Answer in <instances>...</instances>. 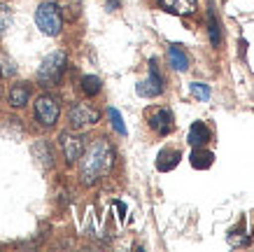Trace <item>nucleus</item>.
Instances as JSON below:
<instances>
[{
    "instance_id": "obj_22",
    "label": "nucleus",
    "mask_w": 254,
    "mask_h": 252,
    "mask_svg": "<svg viewBox=\"0 0 254 252\" xmlns=\"http://www.w3.org/2000/svg\"><path fill=\"white\" fill-rule=\"evenodd\" d=\"M189 89H191V93H193V96H196L198 100H208V98H210V86H208V84L193 82Z\"/></svg>"
},
{
    "instance_id": "obj_21",
    "label": "nucleus",
    "mask_w": 254,
    "mask_h": 252,
    "mask_svg": "<svg viewBox=\"0 0 254 252\" xmlns=\"http://www.w3.org/2000/svg\"><path fill=\"white\" fill-rule=\"evenodd\" d=\"M9 26H12V9L5 2H0V38L7 33Z\"/></svg>"
},
{
    "instance_id": "obj_23",
    "label": "nucleus",
    "mask_w": 254,
    "mask_h": 252,
    "mask_svg": "<svg viewBox=\"0 0 254 252\" xmlns=\"http://www.w3.org/2000/svg\"><path fill=\"white\" fill-rule=\"evenodd\" d=\"M115 206H117V210H119V217L124 220V217H126V206H124L122 201H115Z\"/></svg>"
},
{
    "instance_id": "obj_15",
    "label": "nucleus",
    "mask_w": 254,
    "mask_h": 252,
    "mask_svg": "<svg viewBox=\"0 0 254 252\" xmlns=\"http://www.w3.org/2000/svg\"><path fill=\"white\" fill-rule=\"evenodd\" d=\"M215 164V154L210 152V150H203V147H193L191 152V166L198 168V170H205Z\"/></svg>"
},
{
    "instance_id": "obj_12",
    "label": "nucleus",
    "mask_w": 254,
    "mask_h": 252,
    "mask_svg": "<svg viewBox=\"0 0 254 252\" xmlns=\"http://www.w3.org/2000/svg\"><path fill=\"white\" fill-rule=\"evenodd\" d=\"M180 159H182L180 150H170V147H166V150H161L159 157H156V168H159L161 173H168V170H173V168L180 164Z\"/></svg>"
},
{
    "instance_id": "obj_4",
    "label": "nucleus",
    "mask_w": 254,
    "mask_h": 252,
    "mask_svg": "<svg viewBox=\"0 0 254 252\" xmlns=\"http://www.w3.org/2000/svg\"><path fill=\"white\" fill-rule=\"evenodd\" d=\"M61 115V100L52 96V93H42L35 100V119L42 126H54Z\"/></svg>"
},
{
    "instance_id": "obj_6",
    "label": "nucleus",
    "mask_w": 254,
    "mask_h": 252,
    "mask_svg": "<svg viewBox=\"0 0 254 252\" xmlns=\"http://www.w3.org/2000/svg\"><path fill=\"white\" fill-rule=\"evenodd\" d=\"M68 119L72 129H86V126L98 124L100 115H98V110H93L86 103H72V107H70V112H68Z\"/></svg>"
},
{
    "instance_id": "obj_5",
    "label": "nucleus",
    "mask_w": 254,
    "mask_h": 252,
    "mask_svg": "<svg viewBox=\"0 0 254 252\" xmlns=\"http://www.w3.org/2000/svg\"><path fill=\"white\" fill-rule=\"evenodd\" d=\"M135 91L142 98H156V96L163 93V80H161V73H159V66H156V59H149V77L138 82Z\"/></svg>"
},
{
    "instance_id": "obj_2",
    "label": "nucleus",
    "mask_w": 254,
    "mask_h": 252,
    "mask_svg": "<svg viewBox=\"0 0 254 252\" xmlns=\"http://www.w3.org/2000/svg\"><path fill=\"white\" fill-rule=\"evenodd\" d=\"M65 66H68V56H65V52L56 49V52L47 54L45 61L40 63V68H38V84L40 86H45V89L56 86V84L61 82L63 73H65Z\"/></svg>"
},
{
    "instance_id": "obj_20",
    "label": "nucleus",
    "mask_w": 254,
    "mask_h": 252,
    "mask_svg": "<svg viewBox=\"0 0 254 252\" xmlns=\"http://www.w3.org/2000/svg\"><path fill=\"white\" fill-rule=\"evenodd\" d=\"M108 117H110V124H112V129H115L119 136H126V124H124L122 115H119V110L110 107V110H108Z\"/></svg>"
},
{
    "instance_id": "obj_3",
    "label": "nucleus",
    "mask_w": 254,
    "mask_h": 252,
    "mask_svg": "<svg viewBox=\"0 0 254 252\" xmlns=\"http://www.w3.org/2000/svg\"><path fill=\"white\" fill-rule=\"evenodd\" d=\"M35 23H38V28L45 35L56 38L63 28V16L59 12V7H56V2H42V5H38V9H35Z\"/></svg>"
},
{
    "instance_id": "obj_17",
    "label": "nucleus",
    "mask_w": 254,
    "mask_h": 252,
    "mask_svg": "<svg viewBox=\"0 0 254 252\" xmlns=\"http://www.w3.org/2000/svg\"><path fill=\"white\" fill-rule=\"evenodd\" d=\"M208 33H210V42H212V47L222 45V31H219V21H217V14H215V9L212 7H210V12H208Z\"/></svg>"
},
{
    "instance_id": "obj_1",
    "label": "nucleus",
    "mask_w": 254,
    "mask_h": 252,
    "mask_svg": "<svg viewBox=\"0 0 254 252\" xmlns=\"http://www.w3.org/2000/svg\"><path fill=\"white\" fill-rule=\"evenodd\" d=\"M79 159H82V164H79L82 184L93 187L108 175L110 168L115 166V147L110 145L105 138H96L91 145L84 147V154Z\"/></svg>"
},
{
    "instance_id": "obj_11",
    "label": "nucleus",
    "mask_w": 254,
    "mask_h": 252,
    "mask_svg": "<svg viewBox=\"0 0 254 252\" xmlns=\"http://www.w3.org/2000/svg\"><path fill=\"white\" fill-rule=\"evenodd\" d=\"M7 100L12 107H23L31 100V86L26 82L12 84V86H9V93H7Z\"/></svg>"
},
{
    "instance_id": "obj_10",
    "label": "nucleus",
    "mask_w": 254,
    "mask_h": 252,
    "mask_svg": "<svg viewBox=\"0 0 254 252\" xmlns=\"http://www.w3.org/2000/svg\"><path fill=\"white\" fill-rule=\"evenodd\" d=\"M210 138H212V133H210V129L205 126L203 122H193L191 129H189V136H187V143L191 147H203L210 143Z\"/></svg>"
},
{
    "instance_id": "obj_7",
    "label": "nucleus",
    "mask_w": 254,
    "mask_h": 252,
    "mask_svg": "<svg viewBox=\"0 0 254 252\" xmlns=\"http://www.w3.org/2000/svg\"><path fill=\"white\" fill-rule=\"evenodd\" d=\"M147 122H149V129L156 131L159 136H168L175 131V117L168 107H154L149 115H147Z\"/></svg>"
},
{
    "instance_id": "obj_8",
    "label": "nucleus",
    "mask_w": 254,
    "mask_h": 252,
    "mask_svg": "<svg viewBox=\"0 0 254 252\" xmlns=\"http://www.w3.org/2000/svg\"><path fill=\"white\" fill-rule=\"evenodd\" d=\"M59 145H61V152H63V157H65V161H68V164H75V161H79V157L84 154L86 143L82 136L61 133V136H59Z\"/></svg>"
},
{
    "instance_id": "obj_19",
    "label": "nucleus",
    "mask_w": 254,
    "mask_h": 252,
    "mask_svg": "<svg viewBox=\"0 0 254 252\" xmlns=\"http://www.w3.org/2000/svg\"><path fill=\"white\" fill-rule=\"evenodd\" d=\"M14 75H16V63L9 59L7 54L0 52V77L9 80V77H14Z\"/></svg>"
},
{
    "instance_id": "obj_13",
    "label": "nucleus",
    "mask_w": 254,
    "mask_h": 252,
    "mask_svg": "<svg viewBox=\"0 0 254 252\" xmlns=\"http://www.w3.org/2000/svg\"><path fill=\"white\" fill-rule=\"evenodd\" d=\"M168 61L177 73L189 70V56H187V52L182 49V45H170L168 47Z\"/></svg>"
},
{
    "instance_id": "obj_9",
    "label": "nucleus",
    "mask_w": 254,
    "mask_h": 252,
    "mask_svg": "<svg viewBox=\"0 0 254 252\" xmlns=\"http://www.w3.org/2000/svg\"><path fill=\"white\" fill-rule=\"evenodd\" d=\"M159 5H161L166 12L170 14H177V16H191L196 14V0H159Z\"/></svg>"
},
{
    "instance_id": "obj_24",
    "label": "nucleus",
    "mask_w": 254,
    "mask_h": 252,
    "mask_svg": "<svg viewBox=\"0 0 254 252\" xmlns=\"http://www.w3.org/2000/svg\"><path fill=\"white\" fill-rule=\"evenodd\" d=\"M117 7H119V0H108V9H110V12H115Z\"/></svg>"
},
{
    "instance_id": "obj_18",
    "label": "nucleus",
    "mask_w": 254,
    "mask_h": 252,
    "mask_svg": "<svg viewBox=\"0 0 254 252\" xmlns=\"http://www.w3.org/2000/svg\"><path fill=\"white\" fill-rule=\"evenodd\" d=\"M100 89H103L100 77H96V75H84L82 77V91H84L86 96H98Z\"/></svg>"
},
{
    "instance_id": "obj_16",
    "label": "nucleus",
    "mask_w": 254,
    "mask_h": 252,
    "mask_svg": "<svg viewBox=\"0 0 254 252\" xmlns=\"http://www.w3.org/2000/svg\"><path fill=\"white\" fill-rule=\"evenodd\" d=\"M33 157L38 159V164L42 168H52V166H54V154H52V150H49V145H47L45 140H40V143H35V145H33Z\"/></svg>"
},
{
    "instance_id": "obj_14",
    "label": "nucleus",
    "mask_w": 254,
    "mask_h": 252,
    "mask_svg": "<svg viewBox=\"0 0 254 252\" xmlns=\"http://www.w3.org/2000/svg\"><path fill=\"white\" fill-rule=\"evenodd\" d=\"M56 7H59L65 21H77L79 14H82V0H59Z\"/></svg>"
}]
</instances>
